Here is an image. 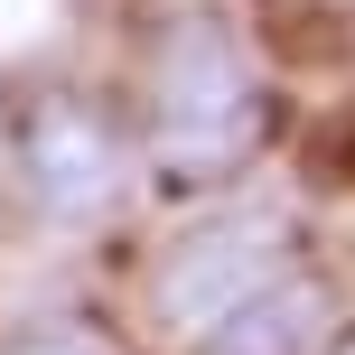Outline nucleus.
I'll list each match as a JSON object with an SVG mask.
<instances>
[{
  "instance_id": "7ed1b4c3",
  "label": "nucleus",
  "mask_w": 355,
  "mask_h": 355,
  "mask_svg": "<svg viewBox=\"0 0 355 355\" xmlns=\"http://www.w3.org/2000/svg\"><path fill=\"white\" fill-rule=\"evenodd\" d=\"M281 271H290V225L281 215H215V225H187L159 252L150 300H159L168 327H215L225 309H243Z\"/></svg>"
},
{
  "instance_id": "f03ea898",
  "label": "nucleus",
  "mask_w": 355,
  "mask_h": 355,
  "mask_svg": "<svg viewBox=\"0 0 355 355\" xmlns=\"http://www.w3.org/2000/svg\"><path fill=\"white\" fill-rule=\"evenodd\" d=\"M19 168H28L37 215H56V225H103V215L122 206V178H131L122 131H112L85 94H66V85H47L19 112Z\"/></svg>"
},
{
  "instance_id": "f257e3e1",
  "label": "nucleus",
  "mask_w": 355,
  "mask_h": 355,
  "mask_svg": "<svg viewBox=\"0 0 355 355\" xmlns=\"http://www.w3.org/2000/svg\"><path fill=\"white\" fill-rule=\"evenodd\" d=\"M150 159L178 187H215V178L252 168L271 141V85L243 56V37L215 10H178L168 37L150 47Z\"/></svg>"
},
{
  "instance_id": "423d86ee",
  "label": "nucleus",
  "mask_w": 355,
  "mask_h": 355,
  "mask_svg": "<svg viewBox=\"0 0 355 355\" xmlns=\"http://www.w3.org/2000/svg\"><path fill=\"white\" fill-rule=\"evenodd\" d=\"M337 355H355V337H346V346H337Z\"/></svg>"
},
{
  "instance_id": "39448f33",
  "label": "nucleus",
  "mask_w": 355,
  "mask_h": 355,
  "mask_svg": "<svg viewBox=\"0 0 355 355\" xmlns=\"http://www.w3.org/2000/svg\"><path fill=\"white\" fill-rule=\"evenodd\" d=\"M0 355H112V346L85 337V327H37V337H19V346H0Z\"/></svg>"
},
{
  "instance_id": "20e7f679",
  "label": "nucleus",
  "mask_w": 355,
  "mask_h": 355,
  "mask_svg": "<svg viewBox=\"0 0 355 355\" xmlns=\"http://www.w3.org/2000/svg\"><path fill=\"white\" fill-rule=\"evenodd\" d=\"M318 318H327L318 281H309V271H281V281H262L243 309H225L196 355H318Z\"/></svg>"
}]
</instances>
